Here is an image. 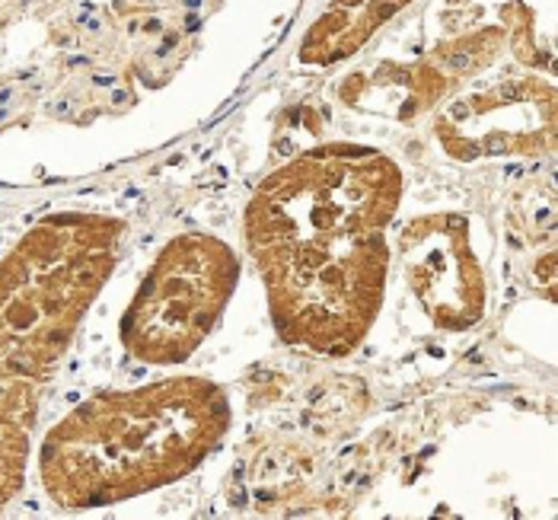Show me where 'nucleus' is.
<instances>
[{"instance_id": "obj_1", "label": "nucleus", "mask_w": 558, "mask_h": 520, "mask_svg": "<svg viewBox=\"0 0 558 520\" xmlns=\"http://www.w3.org/2000/svg\"><path fill=\"white\" fill-rule=\"evenodd\" d=\"M399 202L402 170L357 144L306 150L262 179L246 246L281 339L323 354L364 342L387 294Z\"/></svg>"}, {"instance_id": "obj_2", "label": "nucleus", "mask_w": 558, "mask_h": 520, "mask_svg": "<svg viewBox=\"0 0 558 520\" xmlns=\"http://www.w3.org/2000/svg\"><path fill=\"white\" fill-rule=\"evenodd\" d=\"M230 428V402L205 377H170L81 402L45 434L39 473L64 511H93L189 476Z\"/></svg>"}, {"instance_id": "obj_3", "label": "nucleus", "mask_w": 558, "mask_h": 520, "mask_svg": "<svg viewBox=\"0 0 558 520\" xmlns=\"http://www.w3.org/2000/svg\"><path fill=\"white\" fill-rule=\"evenodd\" d=\"M125 223L93 211L43 217L0 262V380L45 387L109 281Z\"/></svg>"}, {"instance_id": "obj_4", "label": "nucleus", "mask_w": 558, "mask_h": 520, "mask_svg": "<svg viewBox=\"0 0 558 520\" xmlns=\"http://www.w3.org/2000/svg\"><path fill=\"white\" fill-rule=\"evenodd\" d=\"M240 278V259L211 233H182L147 268L122 316V346L144 364H182L208 339Z\"/></svg>"}, {"instance_id": "obj_5", "label": "nucleus", "mask_w": 558, "mask_h": 520, "mask_svg": "<svg viewBox=\"0 0 558 520\" xmlns=\"http://www.w3.org/2000/svg\"><path fill=\"white\" fill-rule=\"evenodd\" d=\"M405 281L434 326L470 329L485 313V275L470 246V223L460 215L412 220L399 237Z\"/></svg>"}, {"instance_id": "obj_6", "label": "nucleus", "mask_w": 558, "mask_h": 520, "mask_svg": "<svg viewBox=\"0 0 558 520\" xmlns=\"http://www.w3.org/2000/svg\"><path fill=\"white\" fill-rule=\"evenodd\" d=\"M440 144L453 157H533L556 150V89L546 81H508L466 96L437 119Z\"/></svg>"}, {"instance_id": "obj_7", "label": "nucleus", "mask_w": 558, "mask_h": 520, "mask_svg": "<svg viewBox=\"0 0 558 520\" xmlns=\"http://www.w3.org/2000/svg\"><path fill=\"white\" fill-rule=\"evenodd\" d=\"M412 0H332L329 10L303 36L301 58L310 64H336L371 43Z\"/></svg>"}, {"instance_id": "obj_8", "label": "nucleus", "mask_w": 558, "mask_h": 520, "mask_svg": "<svg viewBox=\"0 0 558 520\" xmlns=\"http://www.w3.org/2000/svg\"><path fill=\"white\" fill-rule=\"evenodd\" d=\"M39 384L0 380V511L20 495L26 479L29 434L39 415Z\"/></svg>"}]
</instances>
